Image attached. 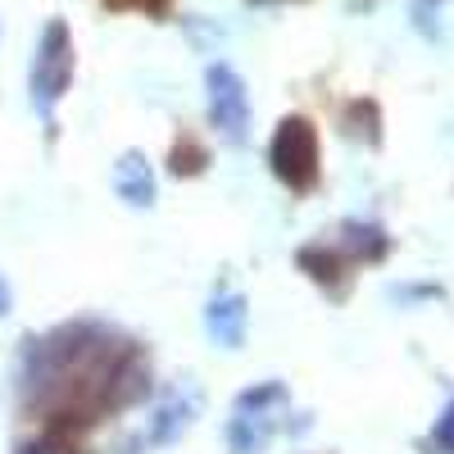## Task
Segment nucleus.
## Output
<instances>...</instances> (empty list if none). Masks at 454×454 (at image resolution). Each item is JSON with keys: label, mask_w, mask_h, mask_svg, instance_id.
Wrapping results in <instances>:
<instances>
[{"label": "nucleus", "mask_w": 454, "mask_h": 454, "mask_svg": "<svg viewBox=\"0 0 454 454\" xmlns=\"http://www.w3.org/2000/svg\"><path fill=\"white\" fill-rule=\"evenodd\" d=\"M273 404H286L282 382H263L254 391H241V400L232 409V423H227V445H232V454H263L269 450V441L278 432Z\"/></svg>", "instance_id": "20e7f679"}, {"label": "nucleus", "mask_w": 454, "mask_h": 454, "mask_svg": "<svg viewBox=\"0 0 454 454\" xmlns=\"http://www.w3.org/2000/svg\"><path fill=\"white\" fill-rule=\"evenodd\" d=\"M436 445H441L445 454H454V400L445 404V413L436 419Z\"/></svg>", "instance_id": "4468645a"}, {"label": "nucleus", "mask_w": 454, "mask_h": 454, "mask_svg": "<svg viewBox=\"0 0 454 454\" xmlns=\"http://www.w3.org/2000/svg\"><path fill=\"white\" fill-rule=\"evenodd\" d=\"M10 314V286H5V278H0V318Z\"/></svg>", "instance_id": "2eb2a0df"}, {"label": "nucleus", "mask_w": 454, "mask_h": 454, "mask_svg": "<svg viewBox=\"0 0 454 454\" xmlns=\"http://www.w3.org/2000/svg\"><path fill=\"white\" fill-rule=\"evenodd\" d=\"M295 263H300V269L309 273V282H318L332 300H346V291H350V273H346V254H340V250H327V241H318V246H300Z\"/></svg>", "instance_id": "0eeeda50"}, {"label": "nucleus", "mask_w": 454, "mask_h": 454, "mask_svg": "<svg viewBox=\"0 0 454 454\" xmlns=\"http://www.w3.org/2000/svg\"><path fill=\"white\" fill-rule=\"evenodd\" d=\"M114 192H119V200H128L132 209L155 205V173H150V160L141 150H128V155L114 164Z\"/></svg>", "instance_id": "6e6552de"}, {"label": "nucleus", "mask_w": 454, "mask_h": 454, "mask_svg": "<svg viewBox=\"0 0 454 454\" xmlns=\"http://www.w3.org/2000/svg\"><path fill=\"white\" fill-rule=\"evenodd\" d=\"M205 164H209V150L192 137V132H182V141L173 145V160H168V168L177 173V177H196V173H205Z\"/></svg>", "instance_id": "f8f14e48"}, {"label": "nucleus", "mask_w": 454, "mask_h": 454, "mask_svg": "<svg viewBox=\"0 0 454 454\" xmlns=\"http://www.w3.org/2000/svg\"><path fill=\"white\" fill-rule=\"evenodd\" d=\"M19 454H78V441H73V436H59V432H42L36 441L19 445Z\"/></svg>", "instance_id": "ddd939ff"}, {"label": "nucleus", "mask_w": 454, "mask_h": 454, "mask_svg": "<svg viewBox=\"0 0 454 454\" xmlns=\"http://www.w3.org/2000/svg\"><path fill=\"white\" fill-rule=\"evenodd\" d=\"M68 82H73V36L64 19H51L32 55V105L51 119Z\"/></svg>", "instance_id": "7ed1b4c3"}, {"label": "nucleus", "mask_w": 454, "mask_h": 454, "mask_svg": "<svg viewBox=\"0 0 454 454\" xmlns=\"http://www.w3.org/2000/svg\"><path fill=\"white\" fill-rule=\"evenodd\" d=\"M196 409H200V395H196V391L168 395V400L160 404V413H155V423H150V445H173L186 427H192Z\"/></svg>", "instance_id": "9d476101"}, {"label": "nucleus", "mask_w": 454, "mask_h": 454, "mask_svg": "<svg viewBox=\"0 0 454 454\" xmlns=\"http://www.w3.org/2000/svg\"><path fill=\"white\" fill-rule=\"evenodd\" d=\"M205 87H209V123L218 128V137L246 141V128H250V96H246V82L237 78V68L209 64Z\"/></svg>", "instance_id": "39448f33"}, {"label": "nucleus", "mask_w": 454, "mask_h": 454, "mask_svg": "<svg viewBox=\"0 0 454 454\" xmlns=\"http://www.w3.org/2000/svg\"><path fill=\"white\" fill-rule=\"evenodd\" d=\"M269 164H273V177L282 186H291L295 196L314 192L318 186V132H314V123L300 119V114L282 119L273 132V145H269Z\"/></svg>", "instance_id": "f03ea898"}, {"label": "nucleus", "mask_w": 454, "mask_h": 454, "mask_svg": "<svg viewBox=\"0 0 454 454\" xmlns=\"http://www.w3.org/2000/svg\"><path fill=\"white\" fill-rule=\"evenodd\" d=\"M382 119H377V105L372 100H355L346 109V132L355 141H368V145H382V128H377Z\"/></svg>", "instance_id": "9b49d317"}, {"label": "nucleus", "mask_w": 454, "mask_h": 454, "mask_svg": "<svg viewBox=\"0 0 454 454\" xmlns=\"http://www.w3.org/2000/svg\"><path fill=\"white\" fill-rule=\"evenodd\" d=\"M336 250L346 254V259H355V263H382L387 250H391V237H387L377 223L346 218V223H340V241H336Z\"/></svg>", "instance_id": "1a4fd4ad"}, {"label": "nucleus", "mask_w": 454, "mask_h": 454, "mask_svg": "<svg viewBox=\"0 0 454 454\" xmlns=\"http://www.w3.org/2000/svg\"><path fill=\"white\" fill-rule=\"evenodd\" d=\"M246 323H250V305H246V295L227 291V295H214V300H209V309H205V332L218 340L223 350H241V340H246Z\"/></svg>", "instance_id": "423d86ee"}, {"label": "nucleus", "mask_w": 454, "mask_h": 454, "mask_svg": "<svg viewBox=\"0 0 454 454\" xmlns=\"http://www.w3.org/2000/svg\"><path fill=\"white\" fill-rule=\"evenodd\" d=\"M23 404L46 413V432L78 441L105 409H128L150 391L137 340L105 323H68L23 350Z\"/></svg>", "instance_id": "f257e3e1"}]
</instances>
